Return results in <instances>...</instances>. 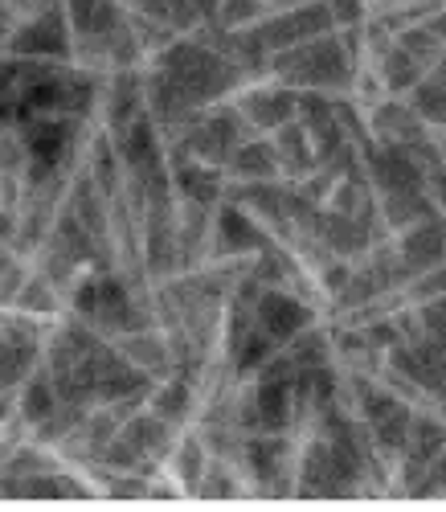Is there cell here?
Returning <instances> with one entry per match:
<instances>
[{
  "mask_svg": "<svg viewBox=\"0 0 446 512\" xmlns=\"http://www.w3.org/2000/svg\"><path fill=\"white\" fill-rule=\"evenodd\" d=\"M258 316H262V324L271 336H291L307 324V312L295 300H283V295H266V300L258 304Z\"/></svg>",
  "mask_w": 446,
  "mask_h": 512,
  "instance_id": "6da1fadb",
  "label": "cell"
},
{
  "mask_svg": "<svg viewBox=\"0 0 446 512\" xmlns=\"http://www.w3.org/2000/svg\"><path fill=\"white\" fill-rule=\"evenodd\" d=\"M25 418H33V422H41V418H50L54 414V394H50V386L46 381H33V386L25 390Z\"/></svg>",
  "mask_w": 446,
  "mask_h": 512,
  "instance_id": "7a4b0ae2",
  "label": "cell"
},
{
  "mask_svg": "<svg viewBox=\"0 0 446 512\" xmlns=\"http://www.w3.org/2000/svg\"><path fill=\"white\" fill-rule=\"evenodd\" d=\"M401 422H406V418H401V414H393V431H401ZM381 431L389 435V422H381ZM385 435H381V439H385ZM393 443H401V435H393Z\"/></svg>",
  "mask_w": 446,
  "mask_h": 512,
  "instance_id": "3957f363",
  "label": "cell"
}]
</instances>
